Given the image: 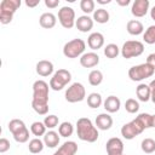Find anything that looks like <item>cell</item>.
<instances>
[{
	"label": "cell",
	"mask_w": 155,
	"mask_h": 155,
	"mask_svg": "<svg viewBox=\"0 0 155 155\" xmlns=\"http://www.w3.org/2000/svg\"><path fill=\"white\" fill-rule=\"evenodd\" d=\"M151 127H153V115L148 113H142L136 119L125 124L121 127V136L125 139L131 140L136 136L140 134L144 130L151 128Z\"/></svg>",
	"instance_id": "obj_1"
},
{
	"label": "cell",
	"mask_w": 155,
	"mask_h": 155,
	"mask_svg": "<svg viewBox=\"0 0 155 155\" xmlns=\"http://www.w3.org/2000/svg\"><path fill=\"white\" fill-rule=\"evenodd\" d=\"M48 84L44 80H36L33 84L31 108L39 115H46L48 111Z\"/></svg>",
	"instance_id": "obj_2"
},
{
	"label": "cell",
	"mask_w": 155,
	"mask_h": 155,
	"mask_svg": "<svg viewBox=\"0 0 155 155\" xmlns=\"http://www.w3.org/2000/svg\"><path fill=\"white\" fill-rule=\"evenodd\" d=\"M76 133L80 140L93 143L98 139V128L92 124L88 117H80L76 121Z\"/></svg>",
	"instance_id": "obj_3"
},
{
	"label": "cell",
	"mask_w": 155,
	"mask_h": 155,
	"mask_svg": "<svg viewBox=\"0 0 155 155\" xmlns=\"http://www.w3.org/2000/svg\"><path fill=\"white\" fill-rule=\"evenodd\" d=\"M21 0H2L0 2V23L8 24L11 23L13 15L21 6Z\"/></svg>",
	"instance_id": "obj_4"
},
{
	"label": "cell",
	"mask_w": 155,
	"mask_h": 155,
	"mask_svg": "<svg viewBox=\"0 0 155 155\" xmlns=\"http://www.w3.org/2000/svg\"><path fill=\"white\" fill-rule=\"evenodd\" d=\"M8 131L17 143H25L29 139V130L21 119H12L8 122Z\"/></svg>",
	"instance_id": "obj_5"
},
{
	"label": "cell",
	"mask_w": 155,
	"mask_h": 155,
	"mask_svg": "<svg viewBox=\"0 0 155 155\" xmlns=\"http://www.w3.org/2000/svg\"><path fill=\"white\" fill-rule=\"evenodd\" d=\"M85 48L86 44L82 39H73L63 46V54L67 58H78L84 54Z\"/></svg>",
	"instance_id": "obj_6"
},
{
	"label": "cell",
	"mask_w": 155,
	"mask_h": 155,
	"mask_svg": "<svg viewBox=\"0 0 155 155\" xmlns=\"http://www.w3.org/2000/svg\"><path fill=\"white\" fill-rule=\"evenodd\" d=\"M154 73H155V69L145 62L143 64L131 67L130 70H128V78L132 81H142L144 79H148V78L153 76Z\"/></svg>",
	"instance_id": "obj_7"
},
{
	"label": "cell",
	"mask_w": 155,
	"mask_h": 155,
	"mask_svg": "<svg viewBox=\"0 0 155 155\" xmlns=\"http://www.w3.org/2000/svg\"><path fill=\"white\" fill-rule=\"evenodd\" d=\"M71 80V74L67 69H58L50 80V88L53 91H61L63 90Z\"/></svg>",
	"instance_id": "obj_8"
},
{
	"label": "cell",
	"mask_w": 155,
	"mask_h": 155,
	"mask_svg": "<svg viewBox=\"0 0 155 155\" xmlns=\"http://www.w3.org/2000/svg\"><path fill=\"white\" fill-rule=\"evenodd\" d=\"M144 52V44L138 40H128L121 47V56L126 59L138 57Z\"/></svg>",
	"instance_id": "obj_9"
},
{
	"label": "cell",
	"mask_w": 155,
	"mask_h": 155,
	"mask_svg": "<svg viewBox=\"0 0 155 155\" xmlns=\"http://www.w3.org/2000/svg\"><path fill=\"white\" fill-rule=\"evenodd\" d=\"M64 97H65V101L69 103H78L85 99L86 90L81 82H74L68 87Z\"/></svg>",
	"instance_id": "obj_10"
},
{
	"label": "cell",
	"mask_w": 155,
	"mask_h": 155,
	"mask_svg": "<svg viewBox=\"0 0 155 155\" xmlns=\"http://www.w3.org/2000/svg\"><path fill=\"white\" fill-rule=\"evenodd\" d=\"M58 21H59V23L63 28L71 29L75 25V22H76L74 8H71L69 6H63L58 11Z\"/></svg>",
	"instance_id": "obj_11"
},
{
	"label": "cell",
	"mask_w": 155,
	"mask_h": 155,
	"mask_svg": "<svg viewBox=\"0 0 155 155\" xmlns=\"http://www.w3.org/2000/svg\"><path fill=\"white\" fill-rule=\"evenodd\" d=\"M105 150L108 155H124V142L117 137H113L108 139Z\"/></svg>",
	"instance_id": "obj_12"
},
{
	"label": "cell",
	"mask_w": 155,
	"mask_h": 155,
	"mask_svg": "<svg viewBox=\"0 0 155 155\" xmlns=\"http://www.w3.org/2000/svg\"><path fill=\"white\" fill-rule=\"evenodd\" d=\"M149 0H134L131 7V13L137 18L144 17L149 11Z\"/></svg>",
	"instance_id": "obj_13"
},
{
	"label": "cell",
	"mask_w": 155,
	"mask_h": 155,
	"mask_svg": "<svg viewBox=\"0 0 155 155\" xmlns=\"http://www.w3.org/2000/svg\"><path fill=\"white\" fill-rule=\"evenodd\" d=\"M87 45L93 51L102 48L104 45V35L102 33H98V31L91 33L87 38Z\"/></svg>",
	"instance_id": "obj_14"
},
{
	"label": "cell",
	"mask_w": 155,
	"mask_h": 155,
	"mask_svg": "<svg viewBox=\"0 0 155 155\" xmlns=\"http://www.w3.org/2000/svg\"><path fill=\"white\" fill-rule=\"evenodd\" d=\"M75 27L81 33H87L93 28V18H91L87 15H82V16L78 17V19L75 22Z\"/></svg>",
	"instance_id": "obj_15"
},
{
	"label": "cell",
	"mask_w": 155,
	"mask_h": 155,
	"mask_svg": "<svg viewBox=\"0 0 155 155\" xmlns=\"http://www.w3.org/2000/svg\"><path fill=\"white\" fill-rule=\"evenodd\" d=\"M99 63V56L96 52H86L80 57V64L84 68H93Z\"/></svg>",
	"instance_id": "obj_16"
},
{
	"label": "cell",
	"mask_w": 155,
	"mask_h": 155,
	"mask_svg": "<svg viewBox=\"0 0 155 155\" xmlns=\"http://www.w3.org/2000/svg\"><path fill=\"white\" fill-rule=\"evenodd\" d=\"M35 70H36L38 75H40V76H42V78L50 76V75L53 73V63L50 62V61H47V59L39 61V62L36 63Z\"/></svg>",
	"instance_id": "obj_17"
},
{
	"label": "cell",
	"mask_w": 155,
	"mask_h": 155,
	"mask_svg": "<svg viewBox=\"0 0 155 155\" xmlns=\"http://www.w3.org/2000/svg\"><path fill=\"white\" fill-rule=\"evenodd\" d=\"M78 151V144L73 140L64 142L54 153L53 155H75Z\"/></svg>",
	"instance_id": "obj_18"
},
{
	"label": "cell",
	"mask_w": 155,
	"mask_h": 155,
	"mask_svg": "<svg viewBox=\"0 0 155 155\" xmlns=\"http://www.w3.org/2000/svg\"><path fill=\"white\" fill-rule=\"evenodd\" d=\"M96 126L98 130L107 131L113 126V117L108 113H102L96 117Z\"/></svg>",
	"instance_id": "obj_19"
},
{
	"label": "cell",
	"mask_w": 155,
	"mask_h": 155,
	"mask_svg": "<svg viewBox=\"0 0 155 155\" xmlns=\"http://www.w3.org/2000/svg\"><path fill=\"white\" fill-rule=\"evenodd\" d=\"M103 105H104V109L107 110V113H116V111H119V109L121 107V102H120L119 97L111 94L105 98V101L103 102Z\"/></svg>",
	"instance_id": "obj_20"
},
{
	"label": "cell",
	"mask_w": 155,
	"mask_h": 155,
	"mask_svg": "<svg viewBox=\"0 0 155 155\" xmlns=\"http://www.w3.org/2000/svg\"><path fill=\"white\" fill-rule=\"evenodd\" d=\"M39 23H40V25H41L42 28H45V29H51V28H53V27L56 25V23H57V17H56L52 12H45V13H42V15L40 16Z\"/></svg>",
	"instance_id": "obj_21"
},
{
	"label": "cell",
	"mask_w": 155,
	"mask_h": 155,
	"mask_svg": "<svg viewBox=\"0 0 155 155\" xmlns=\"http://www.w3.org/2000/svg\"><path fill=\"white\" fill-rule=\"evenodd\" d=\"M126 29H127V33L131 34V35H140L143 31H144V27L140 21L138 19H131L127 22L126 24Z\"/></svg>",
	"instance_id": "obj_22"
},
{
	"label": "cell",
	"mask_w": 155,
	"mask_h": 155,
	"mask_svg": "<svg viewBox=\"0 0 155 155\" xmlns=\"http://www.w3.org/2000/svg\"><path fill=\"white\" fill-rule=\"evenodd\" d=\"M44 143L47 148H56L59 144V133L53 130L46 132L44 136Z\"/></svg>",
	"instance_id": "obj_23"
},
{
	"label": "cell",
	"mask_w": 155,
	"mask_h": 155,
	"mask_svg": "<svg viewBox=\"0 0 155 155\" xmlns=\"http://www.w3.org/2000/svg\"><path fill=\"white\" fill-rule=\"evenodd\" d=\"M136 94L139 101L148 102L150 99V87L147 84H139L136 88Z\"/></svg>",
	"instance_id": "obj_24"
},
{
	"label": "cell",
	"mask_w": 155,
	"mask_h": 155,
	"mask_svg": "<svg viewBox=\"0 0 155 155\" xmlns=\"http://www.w3.org/2000/svg\"><path fill=\"white\" fill-rule=\"evenodd\" d=\"M109 18H110L109 12H108L107 10H104L103 7L97 8V10H94V12H93V21H96V22L99 23V24L107 23V22L109 21Z\"/></svg>",
	"instance_id": "obj_25"
},
{
	"label": "cell",
	"mask_w": 155,
	"mask_h": 155,
	"mask_svg": "<svg viewBox=\"0 0 155 155\" xmlns=\"http://www.w3.org/2000/svg\"><path fill=\"white\" fill-rule=\"evenodd\" d=\"M103 103V99H102V96L97 92H92L87 96V105L92 109H97L102 105Z\"/></svg>",
	"instance_id": "obj_26"
},
{
	"label": "cell",
	"mask_w": 155,
	"mask_h": 155,
	"mask_svg": "<svg viewBox=\"0 0 155 155\" xmlns=\"http://www.w3.org/2000/svg\"><path fill=\"white\" fill-rule=\"evenodd\" d=\"M44 147H45V143L44 140H41L40 138H33L30 142H29V145H28V149L31 154H39L44 150Z\"/></svg>",
	"instance_id": "obj_27"
},
{
	"label": "cell",
	"mask_w": 155,
	"mask_h": 155,
	"mask_svg": "<svg viewBox=\"0 0 155 155\" xmlns=\"http://www.w3.org/2000/svg\"><path fill=\"white\" fill-rule=\"evenodd\" d=\"M73 132H74V126L69 121H64L58 126V133H59V136H62L64 138L70 137L73 134Z\"/></svg>",
	"instance_id": "obj_28"
},
{
	"label": "cell",
	"mask_w": 155,
	"mask_h": 155,
	"mask_svg": "<svg viewBox=\"0 0 155 155\" xmlns=\"http://www.w3.org/2000/svg\"><path fill=\"white\" fill-rule=\"evenodd\" d=\"M103 81V73L98 69H93L90 74H88V82L92 86H98L101 85Z\"/></svg>",
	"instance_id": "obj_29"
},
{
	"label": "cell",
	"mask_w": 155,
	"mask_h": 155,
	"mask_svg": "<svg viewBox=\"0 0 155 155\" xmlns=\"http://www.w3.org/2000/svg\"><path fill=\"white\" fill-rule=\"evenodd\" d=\"M119 53H120V48L116 44H108L104 47V56L107 58H110V59L116 58L119 56Z\"/></svg>",
	"instance_id": "obj_30"
},
{
	"label": "cell",
	"mask_w": 155,
	"mask_h": 155,
	"mask_svg": "<svg viewBox=\"0 0 155 155\" xmlns=\"http://www.w3.org/2000/svg\"><path fill=\"white\" fill-rule=\"evenodd\" d=\"M30 132H31L34 136H36V137L45 136V133H46V126H45V124L41 122V121H35V122H33L31 126H30Z\"/></svg>",
	"instance_id": "obj_31"
},
{
	"label": "cell",
	"mask_w": 155,
	"mask_h": 155,
	"mask_svg": "<svg viewBox=\"0 0 155 155\" xmlns=\"http://www.w3.org/2000/svg\"><path fill=\"white\" fill-rule=\"evenodd\" d=\"M140 148L143 150V153L145 154H151L155 151V140L153 138H145L142 140L140 143Z\"/></svg>",
	"instance_id": "obj_32"
},
{
	"label": "cell",
	"mask_w": 155,
	"mask_h": 155,
	"mask_svg": "<svg viewBox=\"0 0 155 155\" xmlns=\"http://www.w3.org/2000/svg\"><path fill=\"white\" fill-rule=\"evenodd\" d=\"M143 40L149 45L155 44V25H150L148 27V29H145V31L143 33Z\"/></svg>",
	"instance_id": "obj_33"
},
{
	"label": "cell",
	"mask_w": 155,
	"mask_h": 155,
	"mask_svg": "<svg viewBox=\"0 0 155 155\" xmlns=\"http://www.w3.org/2000/svg\"><path fill=\"white\" fill-rule=\"evenodd\" d=\"M80 8L85 15L88 16V13L94 12V1L93 0H81L80 1Z\"/></svg>",
	"instance_id": "obj_34"
},
{
	"label": "cell",
	"mask_w": 155,
	"mask_h": 155,
	"mask_svg": "<svg viewBox=\"0 0 155 155\" xmlns=\"http://www.w3.org/2000/svg\"><path fill=\"white\" fill-rule=\"evenodd\" d=\"M125 109H126L127 113L134 114V113H137L139 110V103L136 99H133V98H128L125 102Z\"/></svg>",
	"instance_id": "obj_35"
},
{
	"label": "cell",
	"mask_w": 155,
	"mask_h": 155,
	"mask_svg": "<svg viewBox=\"0 0 155 155\" xmlns=\"http://www.w3.org/2000/svg\"><path fill=\"white\" fill-rule=\"evenodd\" d=\"M58 122H59V120H58V116H56V115H48V116H45V119H44V124H45L46 128H50V130L57 127Z\"/></svg>",
	"instance_id": "obj_36"
},
{
	"label": "cell",
	"mask_w": 155,
	"mask_h": 155,
	"mask_svg": "<svg viewBox=\"0 0 155 155\" xmlns=\"http://www.w3.org/2000/svg\"><path fill=\"white\" fill-rule=\"evenodd\" d=\"M10 149V142L6 138L0 139V153H6Z\"/></svg>",
	"instance_id": "obj_37"
},
{
	"label": "cell",
	"mask_w": 155,
	"mask_h": 155,
	"mask_svg": "<svg viewBox=\"0 0 155 155\" xmlns=\"http://www.w3.org/2000/svg\"><path fill=\"white\" fill-rule=\"evenodd\" d=\"M149 87H150V99L155 104V79L149 84Z\"/></svg>",
	"instance_id": "obj_38"
},
{
	"label": "cell",
	"mask_w": 155,
	"mask_h": 155,
	"mask_svg": "<svg viewBox=\"0 0 155 155\" xmlns=\"http://www.w3.org/2000/svg\"><path fill=\"white\" fill-rule=\"evenodd\" d=\"M45 5L48 8H56L59 5V0H45Z\"/></svg>",
	"instance_id": "obj_39"
},
{
	"label": "cell",
	"mask_w": 155,
	"mask_h": 155,
	"mask_svg": "<svg viewBox=\"0 0 155 155\" xmlns=\"http://www.w3.org/2000/svg\"><path fill=\"white\" fill-rule=\"evenodd\" d=\"M147 63L150 64V65L155 69V52H154V53H150V54L148 56V58H147Z\"/></svg>",
	"instance_id": "obj_40"
},
{
	"label": "cell",
	"mask_w": 155,
	"mask_h": 155,
	"mask_svg": "<svg viewBox=\"0 0 155 155\" xmlns=\"http://www.w3.org/2000/svg\"><path fill=\"white\" fill-rule=\"evenodd\" d=\"M40 4V0H25V5L28 7H35Z\"/></svg>",
	"instance_id": "obj_41"
},
{
	"label": "cell",
	"mask_w": 155,
	"mask_h": 155,
	"mask_svg": "<svg viewBox=\"0 0 155 155\" xmlns=\"http://www.w3.org/2000/svg\"><path fill=\"white\" fill-rule=\"evenodd\" d=\"M130 0H116V4L117 5H120V6H127V5H130Z\"/></svg>",
	"instance_id": "obj_42"
},
{
	"label": "cell",
	"mask_w": 155,
	"mask_h": 155,
	"mask_svg": "<svg viewBox=\"0 0 155 155\" xmlns=\"http://www.w3.org/2000/svg\"><path fill=\"white\" fill-rule=\"evenodd\" d=\"M150 17H151V19H154L155 21V5L151 7V10H150Z\"/></svg>",
	"instance_id": "obj_43"
},
{
	"label": "cell",
	"mask_w": 155,
	"mask_h": 155,
	"mask_svg": "<svg viewBox=\"0 0 155 155\" xmlns=\"http://www.w3.org/2000/svg\"><path fill=\"white\" fill-rule=\"evenodd\" d=\"M97 2L101 5H105V4H110V0H97Z\"/></svg>",
	"instance_id": "obj_44"
},
{
	"label": "cell",
	"mask_w": 155,
	"mask_h": 155,
	"mask_svg": "<svg viewBox=\"0 0 155 155\" xmlns=\"http://www.w3.org/2000/svg\"><path fill=\"white\" fill-rule=\"evenodd\" d=\"M153 127H155V114L153 115Z\"/></svg>",
	"instance_id": "obj_45"
}]
</instances>
